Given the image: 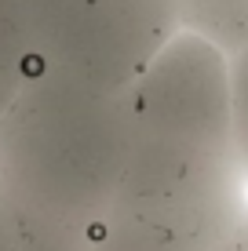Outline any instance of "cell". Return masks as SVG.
<instances>
[{
	"mask_svg": "<svg viewBox=\"0 0 248 251\" xmlns=\"http://www.w3.org/2000/svg\"><path fill=\"white\" fill-rule=\"evenodd\" d=\"M132 138L128 91L37 69L0 117V215L15 251H91Z\"/></svg>",
	"mask_w": 248,
	"mask_h": 251,
	"instance_id": "6da1fadb",
	"label": "cell"
},
{
	"mask_svg": "<svg viewBox=\"0 0 248 251\" xmlns=\"http://www.w3.org/2000/svg\"><path fill=\"white\" fill-rule=\"evenodd\" d=\"M248 207L234 146L135 127L91 251H223Z\"/></svg>",
	"mask_w": 248,
	"mask_h": 251,
	"instance_id": "7a4b0ae2",
	"label": "cell"
},
{
	"mask_svg": "<svg viewBox=\"0 0 248 251\" xmlns=\"http://www.w3.org/2000/svg\"><path fill=\"white\" fill-rule=\"evenodd\" d=\"M33 66L128 91L179 33L175 0H19Z\"/></svg>",
	"mask_w": 248,
	"mask_h": 251,
	"instance_id": "3957f363",
	"label": "cell"
},
{
	"mask_svg": "<svg viewBox=\"0 0 248 251\" xmlns=\"http://www.w3.org/2000/svg\"><path fill=\"white\" fill-rule=\"evenodd\" d=\"M132 120L142 131H165L234 146L230 58L190 33H175L128 88Z\"/></svg>",
	"mask_w": 248,
	"mask_h": 251,
	"instance_id": "277c9868",
	"label": "cell"
},
{
	"mask_svg": "<svg viewBox=\"0 0 248 251\" xmlns=\"http://www.w3.org/2000/svg\"><path fill=\"white\" fill-rule=\"evenodd\" d=\"M179 33L201 37L234 58L248 48V0H175Z\"/></svg>",
	"mask_w": 248,
	"mask_h": 251,
	"instance_id": "5b68a950",
	"label": "cell"
},
{
	"mask_svg": "<svg viewBox=\"0 0 248 251\" xmlns=\"http://www.w3.org/2000/svg\"><path fill=\"white\" fill-rule=\"evenodd\" d=\"M33 73L37 66H33V51L26 40L19 0H0V117L11 109V102L19 99V91Z\"/></svg>",
	"mask_w": 248,
	"mask_h": 251,
	"instance_id": "8992f818",
	"label": "cell"
},
{
	"mask_svg": "<svg viewBox=\"0 0 248 251\" xmlns=\"http://www.w3.org/2000/svg\"><path fill=\"white\" fill-rule=\"evenodd\" d=\"M230 106H234V153L248 178V48L230 58Z\"/></svg>",
	"mask_w": 248,
	"mask_h": 251,
	"instance_id": "52a82bcc",
	"label": "cell"
},
{
	"mask_svg": "<svg viewBox=\"0 0 248 251\" xmlns=\"http://www.w3.org/2000/svg\"><path fill=\"white\" fill-rule=\"evenodd\" d=\"M223 251H248V207H245L241 222L234 226V233H230V240L223 244Z\"/></svg>",
	"mask_w": 248,
	"mask_h": 251,
	"instance_id": "ba28073f",
	"label": "cell"
},
{
	"mask_svg": "<svg viewBox=\"0 0 248 251\" xmlns=\"http://www.w3.org/2000/svg\"><path fill=\"white\" fill-rule=\"evenodd\" d=\"M0 251H15V237H11V226H7L4 215H0Z\"/></svg>",
	"mask_w": 248,
	"mask_h": 251,
	"instance_id": "9c48e42d",
	"label": "cell"
}]
</instances>
